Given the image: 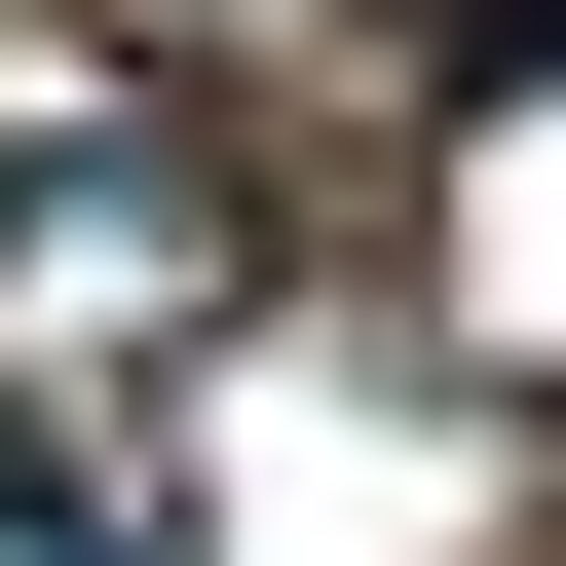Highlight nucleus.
Masks as SVG:
<instances>
[{
  "label": "nucleus",
  "mask_w": 566,
  "mask_h": 566,
  "mask_svg": "<svg viewBox=\"0 0 566 566\" xmlns=\"http://www.w3.org/2000/svg\"><path fill=\"white\" fill-rule=\"evenodd\" d=\"M0 566H151V491H114L76 416H0Z\"/></svg>",
  "instance_id": "obj_1"
},
{
  "label": "nucleus",
  "mask_w": 566,
  "mask_h": 566,
  "mask_svg": "<svg viewBox=\"0 0 566 566\" xmlns=\"http://www.w3.org/2000/svg\"><path fill=\"white\" fill-rule=\"evenodd\" d=\"M416 76H566V0H416Z\"/></svg>",
  "instance_id": "obj_2"
}]
</instances>
